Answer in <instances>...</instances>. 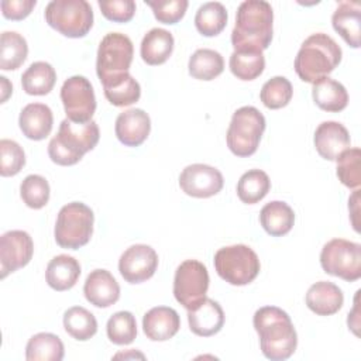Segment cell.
Returning <instances> with one entry per match:
<instances>
[{
    "label": "cell",
    "instance_id": "6da1fadb",
    "mask_svg": "<svg viewBox=\"0 0 361 361\" xmlns=\"http://www.w3.org/2000/svg\"><path fill=\"white\" fill-rule=\"evenodd\" d=\"M274 11L265 0H245L235 14L231 31L234 51H264L269 47L274 34Z\"/></svg>",
    "mask_w": 361,
    "mask_h": 361
},
{
    "label": "cell",
    "instance_id": "7a4b0ae2",
    "mask_svg": "<svg viewBox=\"0 0 361 361\" xmlns=\"http://www.w3.org/2000/svg\"><path fill=\"white\" fill-rule=\"evenodd\" d=\"M254 329L262 354L271 361L288 360L296 350L298 334L289 314L276 306H264L254 313Z\"/></svg>",
    "mask_w": 361,
    "mask_h": 361
},
{
    "label": "cell",
    "instance_id": "3957f363",
    "mask_svg": "<svg viewBox=\"0 0 361 361\" xmlns=\"http://www.w3.org/2000/svg\"><path fill=\"white\" fill-rule=\"evenodd\" d=\"M341 56L340 45L330 35L316 32L302 42L295 58V72L303 82L314 83L331 73Z\"/></svg>",
    "mask_w": 361,
    "mask_h": 361
},
{
    "label": "cell",
    "instance_id": "277c9868",
    "mask_svg": "<svg viewBox=\"0 0 361 361\" xmlns=\"http://www.w3.org/2000/svg\"><path fill=\"white\" fill-rule=\"evenodd\" d=\"M99 138L100 131L96 121L73 123L65 118L59 124L58 134L48 144V155L58 165H75L96 147Z\"/></svg>",
    "mask_w": 361,
    "mask_h": 361
},
{
    "label": "cell",
    "instance_id": "5b68a950",
    "mask_svg": "<svg viewBox=\"0 0 361 361\" xmlns=\"http://www.w3.org/2000/svg\"><path fill=\"white\" fill-rule=\"evenodd\" d=\"M94 214L82 202H71L61 207L55 223V241L59 247L78 250L86 245L93 234Z\"/></svg>",
    "mask_w": 361,
    "mask_h": 361
},
{
    "label": "cell",
    "instance_id": "8992f818",
    "mask_svg": "<svg viewBox=\"0 0 361 361\" xmlns=\"http://www.w3.org/2000/svg\"><path fill=\"white\" fill-rule=\"evenodd\" d=\"M265 126V117L257 107L243 106L237 109L226 134L228 149L237 157L252 155L259 145Z\"/></svg>",
    "mask_w": 361,
    "mask_h": 361
},
{
    "label": "cell",
    "instance_id": "52a82bcc",
    "mask_svg": "<svg viewBox=\"0 0 361 361\" xmlns=\"http://www.w3.org/2000/svg\"><path fill=\"white\" fill-rule=\"evenodd\" d=\"M214 268L223 281L243 286L258 276L261 264L252 248L245 244H234L223 247L214 254Z\"/></svg>",
    "mask_w": 361,
    "mask_h": 361
},
{
    "label": "cell",
    "instance_id": "ba28073f",
    "mask_svg": "<svg viewBox=\"0 0 361 361\" xmlns=\"http://www.w3.org/2000/svg\"><path fill=\"white\" fill-rule=\"evenodd\" d=\"M45 21L65 37L82 38L93 25V10L86 0H52L45 7Z\"/></svg>",
    "mask_w": 361,
    "mask_h": 361
},
{
    "label": "cell",
    "instance_id": "9c48e42d",
    "mask_svg": "<svg viewBox=\"0 0 361 361\" xmlns=\"http://www.w3.org/2000/svg\"><path fill=\"white\" fill-rule=\"evenodd\" d=\"M134 48L131 39L121 32H109L103 37L97 49L96 72L102 85L128 73Z\"/></svg>",
    "mask_w": 361,
    "mask_h": 361
},
{
    "label": "cell",
    "instance_id": "30bf717a",
    "mask_svg": "<svg viewBox=\"0 0 361 361\" xmlns=\"http://www.w3.org/2000/svg\"><path fill=\"white\" fill-rule=\"evenodd\" d=\"M320 265L326 274L354 282L361 278V245L344 238H333L322 248Z\"/></svg>",
    "mask_w": 361,
    "mask_h": 361
},
{
    "label": "cell",
    "instance_id": "8fae6325",
    "mask_svg": "<svg viewBox=\"0 0 361 361\" xmlns=\"http://www.w3.org/2000/svg\"><path fill=\"white\" fill-rule=\"evenodd\" d=\"M209 282L206 265L197 259H186L175 271L173 296L186 310L193 309L206 298Z\"/></svg>",
    "mask_w": 361,
    "mask_h": 361
},
{
    "label": "cell",
    "instance_id": "7c38bea8",
    "mask_svg": "<svg viewBox=\"0 0 361 361\" xmlns=\"http://www.w3.org/2000/svg\"><path fill=\"white\" fill-rule=\"evenodd\" d=\"M61 100L66 117L73 123H87L96 111V96L89 79L71 76L61 87Z\"/></svg>",
    "mask_w": 361,
    "mask_h": 361
},
{
    "label": "cell",
    "instance_id": "4fadbf2b",
    "mask_svg": "<svg viewBox=\"0 0 361 361\" xmlns=\"http://www.w3.org/2000/svg\"><path fill=\"white\" fill-rule=\"evenodd\" d=\"M34 252L31 235L23 230H10L0 237V278L25 267Z\"/></svg>",
    "mask_w": 361,
    "mask_h": 361
},
{
    "label": "cell",
    "instance_id": "5bb4252c",
    "mask_svg": "<svg viewBox=\"0 0 361 361\" xmlns=\"http://www.w3.org/2000/svg\"><path fill=\"white\" fill-rule=\"evenodd\" d=\"M224 185L221 172L206 164L188 165L179 175L180 189L192 197H210L217 195Z\"/></svg>",
    "mask_w": 361,
    "mask_h": 361
},
{
    "label": "cell",
    "instance_id": "9a60e30c",
    "mask_svg": "<svg viewBox=\"0 0 361 361\" xmlns=\"http://www.w3.org/2000/svg\"><path fill=\"white\" fill-rule=\"evenodd\" d=\"M158 268V254L147 244L128 247L118 259V271L126 282L141 283L149 279Z\"/></svg>",
    "mask_w": 361,
    "mask_h": 361
},
{
    "label": "cell",
    "instance_id": "2e32d148",
    "mask_svg": "<svg viewBox=\"0 0 361 361\" xmlns=\"http://www.w3.org/2000/svg\"><path fill=\"white\" fill-rule=\"evenodd\" d=\"M114 131L121 144L127 147H138L149 135V116L142 109H128L117 116Z\"/></svg>",
    "mask_w": 361,
    "mask_h": 361
},
{
    "label": "cell",
    "instance_id": "e0dca14e",
    "mask_svg": "<svg viewBox=\"0 0 361 361\" xmlns=\"http://www.w3.org/2000/svg\"><path fill=\"white\" fill-rule=\"evenodd\" d=\"M86 300L96 307H109L120 298V285L107 269L92 271L83 285Z\"/></svg>",
    "mask_w": 361,
    "mask_h": 361
},
{
    "label": "cell",
    "instance_id": "ac0fdd59",
    "mask_svg": "<svg viewBox=\"0 0 361 361\" xmlns=\"http://www.w3.org/2000/svg\"><path fill=\"white\" fill-rule=\"evenodd\" d=\"M314 147L319 155L327 161H336L337 157L350 148V134L338 121H323L314 131Z\"/></svg>",
    "mask_w": 361,
    "mask_h": 361
},
{
    "label": "cell",
    "instance_id": "d6986e66",
    "mask_svg": "<svg viewBox=\"0 0 361 361\" xmlns=\"http://www.w3.org/2000/svg\"><path fill=\"white\" fill-rule=\"evenodd\" d=\"M188 322L192 333L200 337H210L221 330L224 312L216 300L204 298L199 305L188 310Z\"/></svg>",
    "mask_w": 361,
    "mask_h": 361
},
{
    "label": "cell",
    "instance_id": "ffe728a7",
    "mask_svg": "<svg viewBox=\"0 0 361 361\" xmlns=\"http://www.w3.org/2000/svg\"><path fill=\"white\" fill-rule=\"evenodd\" d=\"M180 327V319L175 309L157 306L149 309L142 317V330L152 341H166L172 338Z\"/></svg>",
    "mask_w": 361,
    "mask_h": 361
},
{
    "label": "cell",
    "instance_id": "44dd1931",
    "mask_svg": "<svg viewBox=\"0 0 361 361\" xmlns=\"http://www.w3.org/2000/svg\"><path fill=\"white\" fill-rule=\"evenodd\" d=\"M307 307L319 316H330L337 313L343 303L344 295L341 289L329 281H320L313 283L306 292Z\"/></svg>",
    "mask_w": 361,
    "mask_h": 361
},
{
    "label": "cell",
    "instance_id": "7402d4cb",
    "mask_svg": "<svg viewBox=\"0 0 361 361\" xmlns=\"http://www.w3.org/2000/svg\"><path fill=\"white\" fill-rule=\"evenodd\" d=\"M54 124L52 110L44 103L27 104L18 117V126L23 134L34 141L44 140L49 135Z\"/></svg>",
    "mask_w": 361,
    "mask_h": 361
},
{
    "label": "cell",
    "instance_id": "603a6c76",
    "mask_svg": "<svg viewBox=\"0 0 361 361\" xmlns=\"http://www.w3.org/2000/svg\"><path fill=\"white\" fill-rule=\"evenodd\" d=\"M336 32L353 48L360 47L361 34V7L355 1H341L331 16Z\"/></svg>",
    "mask_w": 361,
    "mask_h": 361
},
{
    "label": "cell",
    "instance_id": "cb8c5ba5",
    "mask_svg": "<svg viewBox=\"0 0 361 361\" xmlns=\"http://www.w3.org/2000/svg\"><path fill=\"white\" fill-rule=\"evenodd\" d=\"M79 276H80V264L76 258L71 255H66V254L56 255L47 265V271H45L47 283L58 292L73 288Z\"/></svg>",
    "mask_w": 361,
    "mask_h": 361
},
{
    "label": "cell",
    "instance_id": "d4e9b609",
    "mask_svg": "<svg viewBox=\"0 0 361 361\" xmlns=\"http://www.w3.org/2000/svg\"><path fill=\"white\" fill-rule=\"evenodd\" d=\"M259 223L269 235L282 237L292 230L295 223V213L288 203L272 200L261 209Z\"/></svg>",
    "mask_w": 361,
    "mask_h": 361
},
{
    "label": "cell",
    "instance_id": "484cf974",
    "mask_svg": "<svg viewBox=\"0 0 361 361\" xmlns=\"http://www.w3.org/2000/svg\"><path fill=\"white\" fill-rule=\"evenodd\" d=\"M312 97L317 107L330 113H338L348 104V93L345 87L329 76L313 83Z\"/></svg>",
    "mask_w": 361,
    "mask_h": 361
},
{
    "label": "cell",
    "instance_id": "4316f807",
    "mask_svg": "<svg viewBox=\"0 0 361 361\" xmlns=\"http://www.w3.org/2000/svg\"><path fill=\"white\" fill-rule=\"evenodd\" d=\"M173 44V35L168 30L152 28L141 41V58L148 65H161L171 56Z\"/></svg>",
    "mask_w": 361,
    "mask_h": 361
},
{
    "label": "cell",
    "instance_id": "83f0119b",
    "mask_svg": "<svg viewBox=\"0 0 361 361\" xmlns=\"http://www.w3.org/2000/svg\"><path fill=\"white\" fill-rule=\"evenodd\" d=\"M56 82V72L51 63L44 61L32 62L21 76L23 90L31 96L48 94Z\"/></svg>",
    "mask_w": 361,
    "mask_h": 361
},
{
    "label": "cell",
    "instance_id": "f1b7e54d",
    "mask_svg": "<svg viewBox=\"0 0 361 361\" xmlns=\"http://www.w3.org/2000/svg\"><path fill=\"white\" fill-rule=\"evenodd\" d=\"M63 354V343L52 333L34 334L25 347L27 361H61Z\"/></svg>",
    "mask_w": 361,
    "mask_h": 361
},
{
    "label": "cell",
    "instance_id": "f546056e",
    "mask_svg": "<svg viewBox=\"0 0 361 361\" xmlns=\"http://www.w3.org/2000/svg\"><path fill=\"white\" fill-rule=\"evenodd\" d=\"M189 75L199 80H213L224 69V59L220 52L210 48H200L189 58Z\"/></svg>",
    "mask_w": 361,
    "mask_h": 361
},
{
    "label": "cell",
    "instance_id": "4dcf8cb0",
    "mask_svg": "<svg viewBox=\"0 0 361 361\" xmlns=\"http://www.w3.org/2000/svg\"><path fill=\"white\" fill-rule=\"evenodd\" d=\"M28 55L25 38L16 31H4L0 37V69L16 71Z\"/></svg>",
    "mask_w": 361,
    "mask_h": 361
},
{
    "label": "cell",
    "instance_id": "1f68e13d",
    "mask_svg": "<svg viewBox=\"0 0 361 361\" xmlns=\"http://www.w3.org/2000/svg\"><path fill=\"white\" fill-rule=\"evenodd\" d=\"M66 333L79 341L92 338L97 331V320L92 312L82 306H72L63 313Z\"/></svg>",
    "mask_w": 361,
    "mask_h": 361
},
{
    "label": "cell",
    "instance_id": "d6a6232c",
    "mask_svg": "<svg viewBox=\"0 0 361 361\" xmlns=\"http://www.w3.org/2000/svg\"><path fill=\"white\" fill-rule=\"evenodd\" d=\"M227 10L219 1L203 3L195 16L196 30L204 37H214L220 34L227 24Z\"/></svg>",
    "mask_w": 361,
    "mask_h": 361
},
{
    "label": "cell",
    "instance_id": "836d02e7",
    "mask_svg": "<svg viewBox=\"0 0 361 361\" xmlns=\"http://www.w3.org/2000/svg\"><path fill=\"white\" fill-rule=\"evenodd\" d=\"M103 90L106 99L117 107L130 106L138 102L141 96L140 83L130 73H124L103 85Z\"/></svg>",
    "mask_w": 361,
    "mask_h": 361
},
{
    "label": "cell",
    "instance_id": "e575fe53",
    "mask_svg": "<svg viewBox=\"0 0 361 361\" xmlns=\"http://www.w3.org/2000/svg\"><path fill=\"white\" fill-rule=\"evenodd\" d=\"M271 189L269 176L261 169H250L237 183V196L243 203L254 204L262 200Z\"/></svg>",
    "mask_w": 361,
    "mask_h": 361
},
{
    "label": "cell",
    "instance_id": "d590c367",
    "mask_svg": "<svg viewBox=\"0 0 361 361\" xmlns=\"http://www.w3.org/2000/svg\"><path fill=\"white\" fill-rule=\"evenodd\" d=\"M230 71L241 80L257 79L265 68V58L262 51H234L230 55Z\"/></svg>",
    "mask_w": 361,
    "mask_h": 361
},
{
    "label": "cell",
    "instance_id": "8d00e7d4",
    "mask_svg": "<svg viewBox=\"0 0 361 361\" xmlns=\"http://www.w3.org/2000/svg\"><path fill=\"white\" fill-rule=\"evenodd\" d=\"M107 337L117 345H127L137 337V322L131 312L121 310L107 320Z\"/></svg>",
    "mask_w": 361,
    "mask_h": 361
},
{
    "label": "cell",
    "instance_id": "74e56055",
    "mask_svg": "<svg viewBox=\"0 0 361 361\" xmlns=\"http://www.w3.org/2000/svg\"><path fill=\"white\" fill-rule=\"evenodd\" d=\"M292 94L290 82L285 76H274L262 85L259 99L265 107L276 110L285 107L290 102Z\"/></svg>",
    "mask_w": 361,
    "mask_h": 361
},
{
    "label": "cell",
    "instance_id": "f35d334b",
    "mask_svg": "<svg viewBox=\"0 0 361 361\" xmlns=\"http://www.w3.org/2000/svg\"><path fill=\"white\" fill-rule=\"evenodd\" d=\"M337 178L350 188L357 189L361 185V151L360 148H347L337 157Z\"/></svg>",
    "mask_w": 361,
    "mask_h": 361
},
{
    "label": "cell",
    "instance_id": "ab89813d",
    "mask_svg": "<svg viewBox=\"0 0 361 361\" xmlns=\"http://www.w3.org/2000/svg\"><path fill=\"white\" fill-rule=\"evenodd\" d=\"M23 202L31 209H42L49 200V183L41 175H28L20 185Z\"/></svg>",
    "mask_w": 361,
    "mask_h": 361
},
{
    "label": "cell",
    "instance_id": "60d3db41",
    "mask_svg": "<svg viewBox=\"0 0 361 361\" xmlns=\"http://www.w3.org/2000/svg\"><path fill=\"white\" fill-rule=\"evenodd\" d=\"M25 165V154L18 142L3 138L0 141V175L14 176Z\"/></svg>",
    "mask_w": 361,
    "mask_h": 361
},
{
    "label": "cell",
    "instance_id": "b9f144b4",
    "mask_svg": "<svg viewBox=\"0 0 361 361\" xmlns=\"http://www.w3.org/2000/svg\"><path fill=\"white\" fill-rule=\"evenodd\" d=\"M155 18L164 24H176L186 13L188 0H145Z\"/></svg>",
    "mask_w": 361,
    "mask_h": 361
},
{
    "label": "cell",
    "instance_id": "7bdbcfd3",
    "mask_svg": "<svg viewBox=\"0 0 361 361\" xmlns=\"http://www.w3.org/2000/svg\"><path fill=\"white\" fill-rule=\"evenodd\" d=\"M102 14L114 23H127L135 14V3L133 0H99Z\"/></svg>",
    "mask_w": 361,
    "mask_h": 361
},
{
    "label": "cell",
    "instance_id": "ee69618b",
    "mask_svg": "<svg viewBox=\"0 0 361 361\" xmlns=\"http://www.w3.org/2000/svg\"><path fill=\"white\" fill-rule=\"evenodd\" d=\"M35 0H3L0 3L1 13L8 20H23L35 7Z\"/></svg>",
    "mask_w": 361,
    "mask_h": 361
},
{
    "label": "cell",
    "instance_id": "f6af8a7d",
    "mask_svg": "<svg viewBox=\"0 0 361 361\" xmlns=\"http://www.w3.org/2000/svg\"><path fill=\"white\" fill-rule=\"evenodd\" d=\"M0 82H1V89H3V94H1V103L6 102V99L8 97V94L13 92V90H7L6 86H8V80L6 76H0Z\"/></svg>",
    "mask_w": 361,
    "mask_h": 361
}]
</instances>
